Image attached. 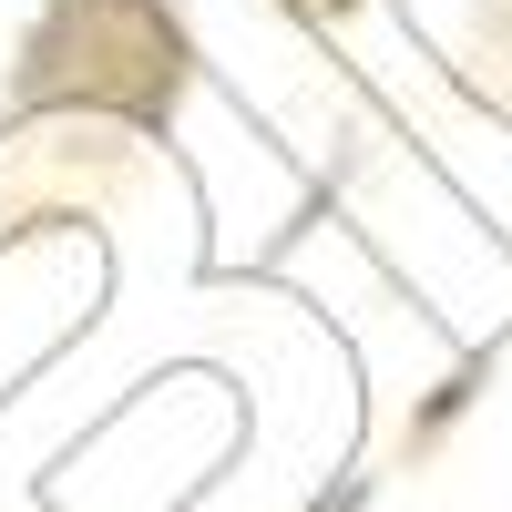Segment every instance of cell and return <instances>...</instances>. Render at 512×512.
I'll list each match as a JSON object with an SVG mask.
<instances>
[{
	"instance_id": "6da1fadb",
	"label": "cell",
	"mask_w": 512,
	"mask_h": 512,
	"mask_svg": "<svg viewBox=\"0 0 512 512\" xmlns=\"http://www.w3.org/2000/svg\"><path fill=\"white\" fill-rule=\"evenodd\" d=\"M195 82V41L175 0H41L11 52V113H113L164 134Z\"/></svg>"
},
{
	"instance_id": "7a4b0ae2",
	"label": "cell",
	"mask_w": 512,
	"mask_h": 512,
	"mask_svg": "<svg viewBox=\"0 0 512 512\" xmlns=\"http://www.w3.org/2000/svg\"><path fill=\"white\" fill-rule=\"evenodd\" d=\"M472 31H482V52L512 62V0H472Z\"/></svg>"
},
{
	"instance_id": "3957f363",
	"label": "cell",
	"mask_w": 512,
	"mask_h": 512,
	"mask_svg": "<svg viewBox=\"0 0 512 512\" xmlns=\"http://www.w3.org/2000/svg\"><path fill=\"white\" fill-rule=\"evenodd\" d=\"M297 21H349V11H369V0H287Z\"/></svg>"
}]
</instances>
